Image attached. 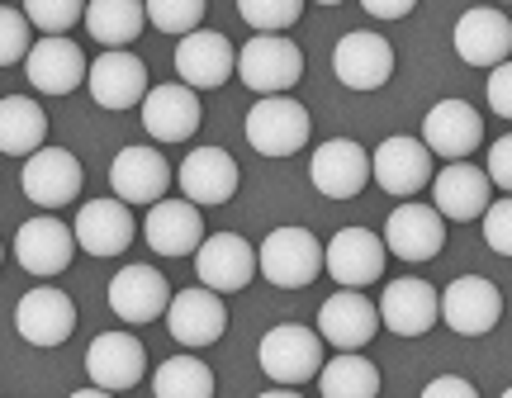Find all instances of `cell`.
Masks as SVG:
<instances>
[{
	"instance_id": "1",
	"label": "cell",
	"mask_w": 512,
	"mask_h": 398,
	"mask_svg": "<svg viewBox=\"0 0 512 398\" xmlns=\"http://www.w3.org/2000/svg\"><path fill=\"white\" fill-rule=\"evenodd\" d=\"M256 361L266 370V380L299 389V384L318 380V370H323V337H318V327L275 323L256 346Z\"/></svg>"
},
{
	"instance_id": "2",
	"label": "cell",
	"mask_w": 512,
	"mask_h": 398,
	"mask_svg": "<svg viewBox=\"0 0 512 398\" xmlns=\"http://www.w3.org/2000/svg\"><path fill=\"white\" fill-rule=\"evenodd\" d=\"M256 271L275 290H309L323 275V242L309 228H271L266 242L256 247Z\"/></svg>"
},
{
	"instance_id": "3",
	"label": "cell",
	"mask_w": 512,
	"mask_h": 398,
	"mask_svg": "<svg viewBox=\"0 0 512 398\" xmlns=\"http://www.w3.org/2000/svg\"><path fill=\"white\" fill-rule=\"evenodd\" d=\"M247 143L261 152V157H294L304 152L313 138V119L309 109L299 105L294 95H261L252 109H247Z\"/></svg>"
},
{
	"instance_id": "4",
	"label": "cell",
	"mask_w": 512,
	"mask_h": 398,
	"mask_svg": "<svg viewBox=\"0 0 512 398\" xmlns=\"http://www.w3.org/2000/svg\"><path fill=\"white\" fill-rule=\"evenodd\" d=\"M238 81L252 95H290L304 81V53L285 34H252L238 53Z\"/></svg>"
},
{
	"instance_id": "5",
	"label": "cell",
	"mask_w": 512,
	"mask_h": 398,
	"mask_svg": "<svg viewBox=\"0 0 512 398\" xmlns=\"http://www.w3.org/2000/svg\"><path fill=\"white\" fill-rule=\"evenodd\" d=\"M384 247L389 256H399L408 266H422L441 256L446 247V218L437 214V204H422V199H403L394 214L384 218Z\"/></svg>"
},
{
	"instance_id": "6",
	"label": "cell",
	"mask_w": 512,
	"mask_h": 398,
	"mask_svg": "<svg viewBox=\"0 0 512 398\" xmlns=\"http://www.w3.org/2000/svg\"><path fill=\"white\" fill-rule=\"evenodd\" d=\"M432 152L422 138H408V133H394V138H384L375 152H370V176L380 185L384 195H399V199H413L418 190L432 185Z\"/></svg>"
},
{
	"instance_id": "7",
	"label": "cell",
	"mask_w": 512,
	"mask_h": 398,
	"mask_svg": "<svg viewBox=\"0 0 512 398\" xmlns=\"http://www.w3.org/2000/svg\"><path fill=\"white\" fill-rule=\"evenodd\" d=\"M81 185H86V171H81V162H76V152H67V147H38L34 157L24 162V171H19V190L34 199L38 209H67L76 195H81Z\"/></svg>"
},
{
	"instance_id": "8",
	"label": "cell",
	"mask_w": 512,
	"mask_h": 398,
	"mask_svg": "<svg viewBox=\"0 0 512 398\" xmlns=\"http://www.w3.org/2000/svg\"><path fill=\"white\" fill-rule=\"evenodd\" d=\"M384 261H389V247H384L380 233L370 228H342L332 233V242L323 247V275H332L342 290H366L384 275Z\"/></svg>"
},
{
	"instance_id": "9",
	"label": "cell",
	"mask_w": 512,
	"mask_h": 398,
	"mask_svg": "<svg viewBox=\"0 0 512 398\" xmlns=\"http://www.w3.org/2000/svg\"><path fill=\"white\" fill-rule=\"evenodd\" d=\"M76 247L86 256H124L138 237V223H133V204H124L119 195H105V199H91L76 209Z\"/></svg>"
},
{
	"instance_id": "10",
	"label": "cell",
	"mask_w": 512,
	"mask_h": 398,
	"mask_svg": "<svg viewBox=\"0 0 512 398\" xmlns=\"http://www.w3.org/2000/svg\"><path fill=\"white\" fill-rule=\"evenodd\" d=\"M422 143L432 157H446V162H465L479 143H484V119H479V109L470 100H460V95H446L437 105L427 109V119H422Z\"/></svg>"
},
{
	"instance_id": "11",
	"label": "cell",
	"mask_w": 512,
	"mask_h": 398,
	"mask_svg": "<svg viewBox=\"0 0 512 398\" xmlns=\"http://www.w3.org/2000/svg\"><path fill=\"white\" fill-rule=\"evenodd\" d=\"M394 67H399L394 43L380 34H370V29L342 34L337 53H332V72H337V81H342L347 91H380L384 81L394 76Z\"/></svg>"
},
{
	"instance_id": "12",
	"label": "cell",
	"mask_w": 512,
	"mask_h": 398,
	"mask_svg": "<svg viewBox=\"0 0 512 398\" xmlns=\"http://www.w3.org/2000/svg\"><path fill=\"white\" fill-rule=\"evenodd\" d=\"M86 91L100 109H133L143 105V95L152 91V76H147L143 57H133L128 48H105L86 72Z\"/></svg>"
},
{
	"instance_id": "13",
	"label": "cell",
	"mask_w": 512,
	"mask_h": 398,
	"mask_svg": "<svg viewBox=\"0 0 512 398\" xmlns=\"http://www.w3.org/2000/svg\"><path fill=\"white\" fill-rule=\"evenodd\" d=\"M143 375H147V346L133 332H100L86 346V380L95 389L124 394V389H138Z\"/></svg>"
},
{
	"instance_id": "14",
	"label": "cell",
	"mask_w": 512,
	"mask_h": 398,
	"mask_svg": "<svg viewBox=\"0 0 512 398\" xmlns=\"http://www.w3.org/2000/svg\"><path fill=\"white\" fill-rule=\"evenodd\" d=\"M309 181L328 199H356L370 181V152L356 138H328V143L313 147Z\"/></svg>"
},
{
	"instance_id": "15",
	"label": "cell",
	"mask_w": 512,
	"mask_h": 398,
	"mask_svg": "<svg viewBox=\"0 0 512 398\" xmlns=\"http://www.w3.org/2000/svg\"><path fill=\"white\" fill-rule=\"evenodd\" d=\"M176 76L190 91H219L238 76V48L219 29H195L176 43Z\"/></svg>"
},
{
	"instance_id": "16",
	"label": "cell",
	"mask_w": 512,
	"mask_h": 398,
	"mask_svg": "<svg viewBox=\"0 0 512 398\" xmlns=\"http://www.w3.org/2000/svg\"><path fill=\"white\" fill-rule=\"evenodd\" d=\"M380 332V304H370L361 290H337L318 304V337L332 351H361Z\"/></svg>"
},
{
	"instance_id": "17",
	"label": "cell",
	"mask_w": 512,
	"mask_h": 398,
	"mask_svg": "<svg viewBox=\"0 0 512 398\" xmlns=\"http://www.w3.org/2000/svg\"><path fill=\"white\" fill-rule=\"evenodd\" d=\"M441 318L446 327L456 332V337H484V332H494L498 318H503V294H498L494 280H484V275H460L446 285L441 294Z\"/></svg>"
},
{
	"instance_id": "18",
	"label": "cell",
	"mask_w": 512,
	"mask_h": 398,
	"mask_svg": "<svg viewBox=\"0 0 512 398\" xmlns=\"http://www.w3.org/2000/svg\"><path fill=\"white\" fill-rule=\"evenodd\" d=\"M441 323V294L422 280V275H403L389 280L380 294V327L394 337H427Z\"/></svg>"
},
{
	"instance_id": "19",
	"label": "cell",
	"mask_w": 512,
	"mask_h": 398,
	"mask_svg": "<svg viewBox=\"0 0 512 398\" xmlns=\"http://www.w3.org/2000/svg\"><path fill=\"white\" fill-rule=\"evenodd\" d=\"M91 62L67 34H43L24 57V76L38 95H72L76 86H86Z\"/></svg>"
},
{
	"instance_id": "20",
	"label": "cell",
	"mask_w": 512,
	"mask_h": 398,
	"mask_svg": "<svg viewBox=\"0 0 512 398\" xmlns=\"http://www.w3.org/2000/svg\"><path fill=\"white\" fill-rule=\"evenodd\" d=\"M195 275L204 290L214 294H238L252 285L256 275V247L238 233H209L195 252Z\"/></svg>"
},
{
	"instance_id": "21",
	"label": "cell",
	"mask_w": 512,
	"mask_h": 398,
	"mask_svg": "<svg viewBox=\"0 0 512 398\" xmlns=\"http://www.w3.org/2000/svg\"><path fill=\"white\" fill-rule=\"evenodd\" d=\"M143 237L147 247L157 256H195L200 252L204 233V209L200 204H190V199H157V204H147V218H143Z\"/></svg>"
},
{
	"instance_id": "22",
	"label": "cell",
	"mask_w": 512,
	"mask_h": 398,
	"mask_svg": "<svg viewBox=\"0 0 512 398\" xmlns=\"http://www.w3.org/2000/svg\"><path fill=\"white\" fill-rule=\"evenodd\" d=\"M76 256V233L53 214H38L29 223H19L15 233V261L24 266L29 275H43V280H53L72 266Z\"/></svg>"
},
{
	"instance_id": "23",
	"label": "cell",
	"mask_w": 512,
	"mask_h": 398,
	"mask_svg": "<svg viewBox=\"0 0 512 398\" xmlns=\"http://www.w3.org/2000/svg\"><path fill=\"white\" fill-rule=\"evenodd\" d=\"M451 43L465 67H498L512 57V19L498 5H475L456 19Z\"/></svg>"
},
{
	"instance_id": "24",
	"label": "cell",
	"mask_w": 512,
	"mask_h": 398,
	"mask_svg": "<svg viewBox=\"0 0 512 398\" xmlns=\"http://www.w3.org/2000/svg\"><path fill=\"white\" fill-rule=\"evenodd\" d=\"M432 204L446 223H475L494 204V181L470 162H446L432 176Z\"/></svg>"
},
{
	"instance_id": "25",
	"label": "cell",
	"mask_w": 512,
	"mask_h": 398,
	"mask_svg": "<svg viewBox=\"0 0 512 398\" xmlns=\"http://www.w3.org/2000/svg\"><path fill=\"white\" fill-rule=\"evenodd\" d=\"M166 332H171L176 346H214L228 332L223 294L204 290V285L171 294V304H166Z\"/></svg>"
},
{
	"instance_id": "26",
	"label": "cell",
	"mask_w": 512,
	"mask_h": 398,
	"mask_svg": "<svg viewBox=\"0 0 512 398\" xmlns=\"http://www.w3.org/2000/svg\"><path fill=\"white\" fill-rule=\"evenodd\" d=\"M176 181H181V195L190 199V204H200V209H219V204H228V199L238 195L242 166L233 162L223 147H195V152L181 162Z\"/></svg>"
},
{
	"instance_id": "27",
	"label": "cell",
	"mask_w": 512,
	"mask_h": 398,
	"mask_svg": "<svg viewBox=\"0 0 512 398\" xmlns=\"http://www.w3.org/2000/svg\"><path fill=\"white\" fill-rule=\"evenodd\" d=\"M204 119L200 91H190L185 81H162L143 95V128L157 143H185L195 138V128Z\"/></svg>"
},
{
	"instance_id": "28",
	"label": "cell",
	"mask_w": 512,
	"mask_h": 398,
	"mask_svg": "<svg viewBox=\"0 0 512 398\" xmlns=\"http://www.w3.org/2000/svg\"><path fill=\"white\" fill-rule=\"evenodd\" d=\"M171 181H176L171 162H166L157 147H143V143L124 147L110 166V190L124 204H157V199H166Z\"/></svg>"
},
{
	"instance_id": "29",
	"label": "cell",
	"mask_w": 512,
	"mask_h": 398,
	"mask_svg": "<svg viewBox=\"0 0 512 398\" xmlns=\"http://www.w3.org/2000/svg\"><path fill=\"white\" fill-rule=\"evenodd\" d=\"M15 332L29 346H62L76 332V304L72 294L38 285L15 304Z\"/></svg>"
},
{
	"instance_id": "30",
	"label": "cell",
	"mask_w": 512,
	"mask_h": 398,
	"mask_svg": "<svg viewBox=\"0 0 512 398\" xmlns=\"http://www.w3.org/2000/svg\"><path fill=\"white\" fill-rule=\"evenodd\" d=\"M166 304H171V285L152 266H124L110 280V308L119 313V323L128 327H147L157 318H166Z\"/></svg>"
},
{
	"instance_id": "31",
	"label": "cell",
	"mask_w": 512,
	"mask_h": 398,
	"mask_svg": "<svg viewBox=\"0 0 512 398\" xmlns=\"http://www.w3.org/2000/svg\"><path fill=\"white\" fill-rule=\"evenodd\" d=\"M48 143V114L29 95H5L0 100V152L10 157H34Z\"/></svg>"
},
{
	"instance_id": "32",
	"label": "cell",
	"mask_w": 512,
	"mask_h": 398,
	"mask_svg": "<svg viewBox=\"0 0 512 398\" xmlns=\"http://www.w3.org/2000/svg\"><path fill=\"white\" fill-rule=\"evenodd\" d=\"M147 5L143 0H86V29L100 48H128L143 34Z\"/></svg>"
},
{
	"instance_id": "33",
	"label": "cell",
	"mask_w": 512,
	"mask_h": 398,
	"mask_svg": "<svg viewBox=\"0 0 512 398\" xmlns=\"http://www.w3.org/2000/svg\"><path fill=\"white\" fill-rule=\"evenodd\" d=\"M318 394L323 398H380V370L361 351H337L318 370Z\"/></svg>"
},
{
	"instance_id": "34",
	"label": "cell",
	"mask_w": 512,
	"mask_h": 398,
	"mask_svg": "<svg viewBox=\"0 0 512 398\" xmlns=\"http://www.w3.org/2000/svg\"><path fill=\"white\" fill-rule=\"evenodd\" d=\"M152 398H214V370L200 356H171L152 375Z\"/></svg>"
},
{
	"instance_id": "35",
	"label": "cell",
	"mask_w": 512,
	"mask_h": 398,
	"mask_svg": "<svg viewBox=\"0 0 512 398\" xmlns=\"http://www.w3.org/2000/svg\"><path fill=\"white\" fill-rule=\"evenodd\" d=\"M143 5H147V24L171 38L204 29V10H209V0H143Z\"/></svg>"
},
{
	"instance_id": "36",
	"label": "cell",
	"mask_w": 512,
	"mask_h": 398,
	"mask_svg": "<svg viewBox=\"0 0 512 398\" xmlns=\"http://www.w3.org/2000/svg\"><path fill=\"white\" fill-rule=\"evenodd\" d=\"M238 15L252 24V34H285L299 24L304 0H238Z\"/></svg>"
},
{
	"instance_id": "37",
	"label": "cell",
	"mask_w": 512,
	"mask_h": 398,
	"mask_svg": "<svg viewBox=\"0 0 512 398\" xmlns=\"http://www.w3.org/2000/svg\"><path fill=\"white\" fill-rule=\"evenodd\" d=\"M24 19L43 34H72V24L86 19V0H19Z\"/></svg>"
},
{
	"instance_id": "38",
	"label": "cell",
	"mask_w": 512,
	"mask_h": 398,
	"mask_svg": "<svg viewBox=\"0 0 512 398\" xmlns=\"http://www.w3.org/2000/svg\"><path fill=\"white\" fill-rule=\"evenodd\" d=\"M29 19L24 10H10V5H0V67H15L29 57Z\"/></svg>"
},
{
	"instance_id": "39",
	"label": "cell",
	"mask_w": 512,
	"mask_h": 398,
	"mask_svg": "<svg viewBox=\"0 0 512 398\" xmlns=\"http://www.w3.org/2000/svg\"><path fill=\"white\" fill-rule=\"evenodd\" d=\"M484 242H489V252L512 256V195L494 199L484 209Z\"/></svg>"
},
{
	"instance_id": "40",
	"label": "cell",
	"mask_w": 512,
	"mask_h": 398,
	"mask_svg": "<svg viewBox=\"0 0 512 398\" xmlns=\"http://www.w3.org/2000/svg\"><path fill=\"white\" fill-rule=\"evenodd\" d=\"M489 109L498 119H512V57L489 67Z\"/></svg>"
},
{
	"instance_id": "41",
	"label": "cell",
	"mask_w": 512,
	"mask_h": 398,
	"mask_svg": "<svg viewBox=\"0 0 512 398\" xmlns=\"http://www.w3.org/2000/svg\"><path fill=\"white\" fill-rule=\"evenodd\" d=\"M484 171H489V181H494L503 195H512V133H503V138L489 147V162H484Z\"/></svg>"
},
{
	"instance_id": "42",
	"label": "cell",
	"mask_w": 512,
	"mask_h": 398,
	"mask_svg": "<svg viewBox=\"0 0 512 398\" xmlns=\"http://www.w3.org/2000/svg\"><path fill=\"white\" fill-rule=\"evenodd\" d=\"M422 398H479V389L460 375H437V380L422 389Z\"/></svg>"
},
{
	"instance_id": "43",
	"label": "cell",
	"mask_w": 512,
	"mask_h": 398,
	"mask_svg": "<svg viewBox=\"0 0 512 398\" xmlns=\"http://www.w3.org/2000/svg\"><path fill=\"white\" fill-rule=\"evenodd\" d=\"M361 10L370 19H384V24H394V19H408L418 10V0H361Z\"/></svg>"
},
{
	"instance_id": "44",
	"label": "cell",
	"mask_w": 512,
	"mask_h": 398,
	"mask_svg": "<svg viewBox=\"0 0 512 398\" xmlns=\"http://www.w3.org/2000/svg\"><path fill=\"white\" fill-rule=\"evenodd\" d=\"M67 398H114L110 389H95V384H86V389H76V394H67Z\"/></svg>"
},
{
	"instance_id": "45",
	"label": "cell",
	"mask_w": 512,
	"mask_h": 398,
	"mask_svg": "<svg viewBox=\"0 0 512 398\" xmlns=\"http://www.w3.org/2000/svg\"><path fill=\"white\" fill-rule=\"evenodd\" d=\"M256 398H304V394H299V389H285V384H280V389H266V394H256Z\"/></svg>"
},
{
	"instance_id": "46",
	"label": "cell",
	"mask_w": 512,
	"mask_h": 398,
	"mask_svg": "<svg viewBox=\"0 0 512 398\" xmlns=\"http://www.w3.org/2000/svg\"><path fill=\"white\" fill-rule=\"evenodd\" d=\"M318 5H342V0H318Z\"/></svg>"
},
{
	"instance_id": "47",
	"label": "cell",
	"mask_w": 512,
	"mask_h": 398,
	"mask_svg": "<svg viewBox=\"0 0 512 398\" xmlns=\"http://www.w3.org/2000/svg\"><path fill=\"white\" fill-rule=\"evenodd\" d=\"M503 398H512V384H508V389H503Z\"/></svg>"
},
{
	"instance_id": "48",
	"label": "cell",
	"mask_w": 512,
	"mask_h": 398,
	"mask_svg": "<svg viewBox=\"0 0 512 398\" xmlns=\"http://www.w3.org/2000/svg\"><path fill=\"white\" fill-rule=\"evenodd\" d=\"M0 261H5V247H0Z\"/></svg>"
},
{
	"instance_id": "49",
	"label": "cell",
	"mask_w": 512,
	"mask_h": 398,
	"mask_svg": "<svg viewBox=\"0 0 512 398\" xmlns=\"http://www.w3.org/2000/svg\"><path fill=\"white\" fill-rule=\"evenodd\" d=\"M498 5H512V0H498Z\"/></svg>"
}]
</instances>
